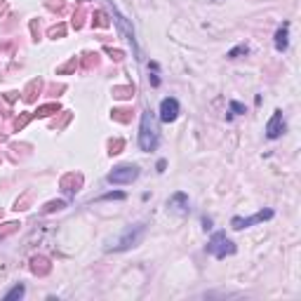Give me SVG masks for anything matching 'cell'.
I'll use <instances>...</instances> for the list:
<instances>
[{"label":"cell","mask_w":301,"mask_h":301,"mask_svg":"<svg viewBox=\"0 0 301 301\" xmlns=\"http://www.w3.org/2000/svg\"><path fill=\"white\" fill-rule=\"evenodd\" d=\"M247 52H249V47H247L245 43H242V45H238V47H233V50H230V52L226 54V57H228V59H238L240 54H247Z\"/></svg>","instance_id":"7c38bea8"},{"label":"cell","mask_w":301,"mask_h":301,"mask_svg":"<svg viewBox=\"0 0 301 301\" xmlns=\"http://www.w3.org/2000/svg\"><path fill=\"white\" fill-rule=\"evenodd\" d=\"M167 207L172 210V212H177V214H186L188 212V195L186 193H174L172 198L167 200Z\"/></svg>","instance_id":"ba28073f"},{"label":"cell","mask_w":301,"mask_h":301,"mask_svg":"<svg viewBox=\"0 0 301 301\" xmlns=\"http://www.w3.org/2000/svg\"><path fill=\"white\" fill-rule=\"evenodd\" d=\"M139 177V167L137 165H118L113 167V172L106 174V181L113 186H123V184H132Z\"/></svg>","instance_id":"277c9868"},{"label":"cell","mask_w":301,"mask_h":301,"mask_svg":"<svg viewBox=\"0 0 301 301\" xmlns=\"http://www.w3.org/2000/svg\"><path fill=\"white\" fill-rule=\"evenodd\" d=\"M24 294H26V287H24V285L19 283V285H14V287H12V290H9L7 294H5V301H14V299H21V297H24Z\"/></svg>","instance_id":"8fae6325"},{"label":"cell","mask_w":301,"mask_h":301,"mask_svg":"<svg viewBox=\"0 0 301 301\" xmlns=\"http://www.w3.org/2000/svg\"><path fill=\"white\" fill-rule=\"evenodd\" d=\"M165 165H167V162H165V160H160V162H158V172H165Z\"/></svg>","instance_id":"2e32d148"},{"label":"cell","mask_w":301,"mask_h":301,"mask_svg":"<svg viewBox=\"0 0 301 301\" xmlns=\"http://www.w3.org/2000/svg\"><path fill=\"white\" fill-rule=\"evenodd\" d=\"M266 219H273V210H261V212L252 214V217H233V222H230V228L233 230H242V228H249V226H254V224H261Z\"/></svg>","instance_id":"5b68a950"},{"label":"cell","mask_w":301,"mask_h":301,"mask_svg":"<svg viewBox=\"0 0 301 301\" xmlns=\"http://www.w3.org/2000/svg\"><path fill=\"white\" fill-rule=\"evenodd\" d=\"M285 132V120H283V111H273L271 120L266 125V137L268 139H278Z\"/></svg>","instance_id":"52a82bcc"},{"label":"cell","mask_w":301,"mask_h":301,"mask_svg":"<svg viewBox=\"0 0 301 301\" xmlns=\"http://www.w3.org/2000/svg\"><path fill=\"white\" fill-rule=\"evenodd\" d=\"M287 38H290V24L285 21L283 26L275 31V50H278V52H285V50H287V43H290Z\"/></svg>","instance_id":"9c48e42d"},{"label":"cell","mask_w":301,"mask_h":301,"mask_svg":"<svg viewBox=\"0 0 301 301\" xmlns=\"http://www.w3.org/2000/svg\"><path fill=\"white\" fill-rule=\"evenodd\" d=\"M113 17H115V24H118V26L123 28L125 38H127V40H130V43L134 45V31H132V28H130V26H127V21H125V17H120L118 12H113Z\"/></svg>","instance_id":"30bf717a"},{"label":"cell","mask_w":301,"mask_h":301,"mask_svg":"<svg viewBox=\"0 0 301 301\" xmlns=\"http://www.w3.org/2000/svg\"><path fill=\"white\" fill-rule=\"evenodd\" d=\"M144 235H146V226H144V224H132V226H127V228L123 230V235L115 240V242H111V247H108V249H113V252L132 249V247H137V245L142 242Z\"/></svg>","instance_id":"7a4b0ae2"},{"label":"cell","mask_w":301,"mask_h":301,"mask_svg":"<svg viewBox=\"0 0 301 301\" xmlns=\"http://www.w3.org/2000/svg\"><path fill=\"white\" fill-rule=\"evenodd\" d=\"M160 134H158V125H155V115L150 111H144L142 113V125H139V149L144 153H150V150L158 149Z\"/></svg>","instance_id":"6da1fadb"},{"label":"cell","mask_w":301,"mask_h":301,"mask_svg":"<svg viewBox=\"0 0 301 301\" xmlns=\"http://www.w3.org/2000/svg\"><path fill=\"white\" fill-rule=\"evenodd\" d=\"M207 252L217 259H226L230 254H235V245H233V240L226 238L224 230H217L212 238H210V242H207Z\"/></svg>","instance_id":"3957f363"},{"label":"cell","mask_w":301,"mask_h":301,"mask_svg":"<svg viewBox=\"0 0 301 301\" xmlns=\"http://www.w3.org/2000/svg\"><path fill=\"white\" fill-rule=\"evenodd\" d=\"M123 200L125 198V193H106V195H101V200Z\"/></svg>","instance_id":"5bb4252c"},{"label":"cell","mask_w":301,"mask_h":301,"mask_svg":"<svg viewBox=\"0 0 301 301\" xmlns=\"http://www.w3.org/2000/svg\"><path fill=\"white\" fill-rule=\"evenodd\" d=\"M230 111H233V113H245V111H247V108L242 106V104H240V101H230Z\"/></svg>","instance_id":"4fadbf2b"},{"label":"cell","mask_w":301,"mask_h":301,"mask_svg":"<svg viewBox=\"0 0 301 301\" xmlns=\"http://www.w3.org/2000/svg\"><path fill=\"white\" fill-rule=\"evenodd\" d=\"M203 224H205V230H210V228H212V219H207V217H205Z\"/></svg>","instance_id":"9a60e30c"},{"label":"cell","mask_w":301,"mask_h":301,"mask_svg":"<svg viewBox=\"0 0 301 301\" xmlns=\"http://www.w3.org/2000/svg\"><path fill=\"white\" fill-rule=\"evenodd\" d=\"M177 118H179V101L174 97L162 99V104H160V120L162 123H174Z\"/></svg>","instance_id":"8992f818"}]
</instances>
